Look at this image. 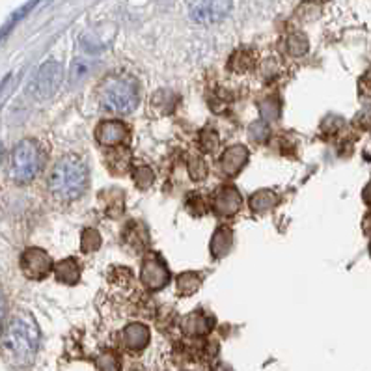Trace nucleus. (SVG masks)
<instances>
[{
	"instance_id": "obj_30",
	"label": "nucleus",
	"mask_w": 371,
	"mask_h": 371,
	"mask_svg": "<svg viewBox=\"0 0 371 371\" xmlns=\"http://www.w3.org/2000/svg\"><path fill=\"white\" fill-rule=\"evenodd\" d=\"M362 196H364V202H366L367 205H371V181L366 185L364 193H362Z\"/></svg>"
},
{
	"instance_id": "obj_20",
	"label": "nucleus",
	"mask_w": 371,
	"mask_h": 371,
	"mask_svg": "<svg viewBox=\"0 0 371 371\" xmlns=\"http://www.w3.org/2000/svg\"><path fill=\"white\" fill-rule=\"evenodd\" d=\"M38 2H40V0H28V2H26L25 6H21L19 10L17 11H14V14H11V17L8 21H6L4 25H2V28H0V41L4 40L6 36L10 34L11 30L15 28V26H17V23H19L21 19H25L26 15L30 14V11L34 10L36 8V4H38Z\"/></svg>"
},
{
	"instance_id": "obj_17",
	"label": "nucleus",
	"mask_w": 371,
	"mask_h": 371,
	"mask_svg": "<svg viewBox=\"0 0 371 371\" xmlns=\"http://www.w3.org/2000/svg\"><path fill=\"white\" fill-rule=\"evenodd\" d=\"M53 272H55L56 280L60 284H65V286H75L80 280V265L75 257L60 259L58 263H55Z\"/></svg>"
},
{
	"instance_id": "obj_15",
	"label": "nucleus",
	"mask_w": 371,
	"mask_h": 371,
	"mask_svg": "<svg viewBox=\"0 0 371 371\" xmlns=\"http://www.w3.org/2000/svg\"><path fill=\"white\" fill-rule=\"evenodd\" d=\"M278 202V194L271 188H262V190H256V193L248 198V208L250 211L256 215H265V213H271L272 209H276Z\"/></svg>"
},
{
	"instance_id": "obj_14",
	"label": "nucleus",
	"mask_w": 371,
	"mask_h": 371,
	"mask_svg": "<svg viewBox=\"0 0 371 371\" xmlns=\"http://www.w3.org/2000/svg\"><path fill=\"white\" fill-rule=\"evenodd\" d=\"M122 239H124L125 247L131 250V252H144L149 244V235L146 226L136 220L129 222L127 226L124 228V233H122Z\"/></svg>"
},
{
	"instance_id": "obj_6",
	"label": "nucleus",
	"mask_w": 371,
	"mask_h": 371,
	"mask_svg": "<svg viewBox=\"0 0 371 371\" xmlns=\"http://www.w3.org/2000/svg\"><path fill=\"white\" fill-rule=\"evenodd\" d=\"M170 271L168 265L163 257L155 252H149L144 256L142 267H140V282L149 291H157L163 289L164 286H168L170 282Z\"/></svg>"
},
{
	"instance_id": "obj_9",
	"label": "nucleus",
	"mask_w": 371,
	"mask_h": 371,
	"mask_svg": "<svg viewBox=\"0 0 371 371\" xmlns=\"http://www.w3.org/2000/svg\"><path fill=\"white\" fill-rule=\"evenodd\" d=\"M129 134V127L119 119H107L95 127V140L104 148H119L122 144L127 142Z\"/></svg>"
},
{
	"instance_id": "obj_23",
	"label": "nucleus",
	"mask_w": 371,
	"mask_h": 371,
	"mask_svg": "<svg viewBox=\"0 0 371 371\" xmlns=\"http://www.w3.org/2000/svg\"><path fill=\"white\" fill-rule=\"evenodd\" d=\"M131 178H133L134 185L139 188H148L154 185L155 173L148 164H134L133 168H131Z\"/></svg>"
},
{
	"instance_id": "obj_18",
	"label": "nucleus",
	"mask_w": 371,
	"mask_h": 371,
	"mask_svg": "<svg viewBox=\"0 0 371 371\" xmlns=\"http://www.w3.org/2000/svg\"><path fill=\"white\" fill-rule=\"evenodd\" d=\"M203 284V276L196 271H185L179 272L176 276V289H178L179 297H188L198 291L200 286Z\"/></svg>"
},
{
	"instance_id": "obj_2",
	"label": "nucleus",
	"mask_w": 371,
	"mask_h": 371,
	"mask_svg": "<svg viewBox=\"0 0 371 371\" xmlns=\"http://www.w3.org/2000/svg\"><path fill=\"white\" fill-rule=\"evenodd\" d=\"M90 183L88 164L79 155L60 157L49 170L47 190L58 203H73L86 193Z\"/></svg>"
},
{
	"instance_id": "obj_24",
	"label": "nucleus",
	"mask_w": 371,
	"mask_h": 371,
	"mask_svg": "<svg viewBox=\"0 0 371 371\" xmlns=\"http://www.w3.org/2000/svg\"><path fill=\"white\" fill-rule=\"evenodd\" d=\"M95 366H97V371H122V360H119L118 353L112 349H104L95 360Z\"/></svg>"
},
{
	"instance_id": "obj_13",
	"label": "nucleus",
	"mask_w": 371,
	"mask_h": 371,
	"mask_svg": "<svg viewBox=\"0 0 371 371\" xmlns=\"http://www.w3.org/2000/svg\"><path fill=\"white\" fill-rule=\"evenodd\" d=\"M213 327L215 319L209 313L202 312V310L188 313L181 321V330L188 334V336H205V334L213 330Z\"/></svg>"
},
{
	"instance_id": "obj_11",
	"label": "nucleus",
	"mask_w": 371,
	"mask_h": 371,
	"mask_svg": "<svg viewBox=\"0 0 371 371\" xmlns=\"http://www.w3.org/2000/svg\"><path fill=\"white\" fill-rule=\"evenodd\" d=\"M248 158H250L248 148H244L243 144H235V146L224 149L220 158H218V168L226 178H235L247 166Z\"/></svg>"
},
{
	"instance_id": "obj_28",
	"label": "nucleus",
	"mask_w": 371,
	"mask_h": 371,
	"mask_svg": "<svg viewBox=\"0 0 371 371\" xmlns=\"http://www.w3.org/2000/svg\"><path fill=\"white\" fill-rule=\"evenodd\" d=\"M218 144H220V139H218V134L215 133V131H211V129L203 131V133H202V148L205 149V151H215V149L218 148Z\"/></svg>"
},
{
	"instance_id": "obj_31",
	"label": "nucleus",
	"mask_w": 371,
	"mask_h": 371,
	"mask_svg": "<svg viewBox=\"0 0 371 371\" xmlns=\"http://www.w3.org/2000/svg\"><path fill=\"white\" fill-rule=\"evenodd\" d=\"M364 232H366L367 235H371V215L364 220Z\"/></svg>"
},
{
	"instance_id": "obj_19",
	"label": "nucleus",
	"mask_w": 371,
	"mask_h": 371,
	"mask_svg": "<svg viewBox=\"0 0 371 371\" xmlns=\"http://www.w3.org/2000/svg\"><path fill=\"white\" fill-rule=\"evenodd\" d=\"M101 202H103L104 213L109 215V217L118 218L119 215L124 213V208H125L124 194L119 193V190H114V188L104 190V193L101 194Z\"/></svg>"
},
{
	"instance_id": "obj_26",
	"label": "nucleus",
	"mask_w": 371,
	"mask_h": 371,
	"mask_svg": "<svg viewBox=\"0 0 371 371\" xmlns=\"http://www.w3.org/2000/svg\"><path fill=\"white\" fill-rule=\"evenodd\" d=\"M188 176L194 179V181H202L208 176V163L203 161L202 157H193L188 161Z\"/></svg>"
},
{
	"instance_id": "obj_1",
	"label": "nucleus",
	"mask_w": 371,
	"mask_h": 371,
	"mask_svg": "<svg viewBox=\"0 0 371 371\" xmlns=\"http://www.w3.org/2000/svg\"><path fill=\"white\" fill-rule=\"evenodd\" d=\"M40 347V327L28 312L11 313L0 328V351L15 366H26L34 360Z\"/></svg>"
},
{
	"instance_id": "obj_27",
	"label": "nucleus",
	"mask_w": 371,
	"mask_h": 371,
	"mask_svg": "<svg viewBox=\"0 0 371 371\" xmlns=\"http://www.w3.org/2000/svg\"><path fill=\"white\" fill-rule=\"evenodd\" d=\"M187 208L193 215H205L208 213V203L203 200V196L200 193H193L187 200Z\"/></svg>"
},
{
	"instance_id": "obj_25",
	"label": "nucleus",
	"mask_w": 371,
	"mask_h": 371,
	"mask_svg": "<svg viewBox=\"0 0 371 371\" xmlns=\"http://www.w3.org/2000/svg\"><path fill=\"white\" fill-rule=\"evenodd\" d=\"M101 248V233L95 228H86L80 235V250L85 254L97 252Z\"/></svg>"
},
{
	"instance_id": "obj_22",
	"label": "nucleus",
	"mask_w": 371,
	"mask_h": 371,
	"mask_svg": "<svg viewBox=\"0 0 371 371\" xmlns=\"http://www.w3.org/2000/svg\"><path fill=\"white\" fill-rule=\"evenodd\" d=\"M308 38L302 32H291L286 38V50L291 56H304L308 53Z\"/></svg>"
},
{
	"instance_id": "obj_21",
	"label": "nucleus",
	"mask_w": 371,
	"mask_h": 371,
	"mask_svg": "<svg viewBox=\"0 0 371 371\" xmlns=\"http://www.w3.org/2000/svg\"><path fill=\"white\" fill-rule=\"evenodd\" d=\"M254 65V53L248 49H239L237 53H233L230 58L228 70L235 71V73H244Z\"/></svg>"
},
{
	"instance_id": "obj_4",
	"label": "nucleus",
	"mask_w": 371,
	"mask_h": 371,
	"mask_svg": "<svg viewBox=\"0 0 371 371\" xmlns=\"http://www.w3.org/2000/svg\"><path fill=\"white\" fill-rule=\"evenodd\" d=\"M97 100L103 110L112 114H129L140 103V86L136 79L122 75L109 77L97 90Z\"/></svg>"
},
{
	"instance_id": "obj_7",
	"label": "nucleus",
	"mask_w": 371,
	"mask_h": 371,
	"mask_svg": "<svg viewBox=\"0 0 371 371\" xmlns=\"http://www.w3.org/2000/svg\"><path fill=\"white\" fill-rule=\"evenodd\" d=\"M21 271L28 280H45L53 272L55 262L43 248L30 247L21 254Z\"/></svg>"
},
{
	"instance_id": "obj_5",
	"label": "nucleus",
	"mask_w": 371,
	"mask_h": 371,
	"mask_svg": "<svg viewBox=\"0 0 371 371\" xmlns=\"http://www.w3.org/2000/svg\"><path fill=\"white\" fill-rule=\"evenodd\" d=\"M62 77H64L62 64L56 62V60H47L40 70L36 71L32 80H30V95L36 101L49 100V97H53L56 94V90H58L60 82H62Z\"/></svg>"
},
{
	"instance_id": "obj_29",
	"label": "nucleus",
	"mask_w": 371,
	"mask_h": 371,
	"mask_svg": "<svg viewBox=\"0 0 371 371\" xmlns=\"http://www.w3.org/2000/svg\"><path fill=\"white\" fill-rule=\"evenodd\" d=\"M6 312H8V301H6L4 289L0 287V328H2L6 321Z\"/></svg>"
},
{
	"instance_id": "obj_8",
	"label": "nucleus",
	"mask_w": 371,
	"mask_h": 371,
	"mask_svg": "<svg viewBox=\"0 0 371 371\" xmlns=\"http://www.w3.org/2000/svg\"><path fill=\"white\" fill-rule=\"evenodd\" d=\"M233 10V0H196L193 4L190 15L196 23L215 25L218 21L226 19Z\"/></svg>"
},
{
	"instance_id": "obj_10",
	"label": "nucleus",
	"mask_w": 371,
	"mask_h": 371,
	"mask_svg": "<svg viewBox=\"0 0 371 371\" xmlns=\"http://www.w3.org/2000/svg\"><path fill=\"white\" fill-rule=\"evenodd\" d=\"M243 196L233 185H222L213 196V209L218 217H233L241 211Z\"/></svg>"
},
{
	"instance_id": "obj_32",
	"label": "nucleus",
	"mask_w": 371,
	"mask_h": 371,
	"mask_svg": "<svg viewBox=\"0 0 371 371\" xmlns=\"http://www.w3.org/2000/svg\"><path fill=\"white\" fill-rule=\"evenodd\" d=\"M2 157H4V148H2V144H0V163H2Z\"/></svg>"
},
{
	"instance_id": "obj_16",
	"label": "nucleus",
	"mask_w": 371,
	"mask_h": 371,
	"mask_svg": "<svg viewBox=\"0 0 371 371\" xmlns=\"http://www.w3.org/2000/svg\"><path fill=\"white\" fill-rule=\"evenodd\" d=\"M233 241H235V233L230 226H220L217 232L213 233V239H211V256L215 259H220V257L228 256L233 248Z\"/></svg>"
},
{
	"instance_id": "obj_3",
	"label": "nucleus",
	"mask_w": 371,
	"mask_h": 371,
	"mask_svg": "<svg viewBox=\"0 0 371 371\" xmlns=\"http://www.w3.org/2000/svg\"><path fill=\"white\" fill-rule=\"evenodd\" d=\"M47 146L36 136H26L15 144L10 155L8 176L15 185L32 183L47 164Z\"/></svg>"
},
{
	"instance_id": "obj_33",
	"label": "nucleus",
	"mask_w": 371,
	"mask_h": 371,
	"mask_svg": "<svg viewBox=\"0 0 371 371\" xmlns=\"http://www.w3.org/2000/svg\"><path fill=\"white\" fill-rule=\"evenodd\" d=\"M370 256H371V244H370Z\"/></svg>"
},
{
	"instance_id": "obj_12",
	"label": "nucleus",
	"mask_w": 371,
	"mask_h": 371,
	"mask_svg": "<svg viewBox=\"0 0 371 371\" xmlns=\"http://www.w3.org/2000/svg\"><path fill=\"white\" fill-rule=\"evenodd\" d=\"M151 332H149L148 325H144L140 321L129 323L124 330L119 332V342L124 345L125 351L139 353L149 343Z\"/></svg>"
}]
</instances>
